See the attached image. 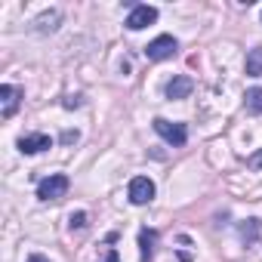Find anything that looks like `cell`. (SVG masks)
Wrapping results in <instances>:
<instances>
[{
  "mask_svg": "<svg viewBox=\"0 0 262 262\" xmlns=\"http://www.w3.org/2000/svg\"><path fill=\"white\" fill-rule=\"evenodd\" d=\"M176 50H179V43H176L170 34H161V37H155V40L145 47V56H148L151 62H164V59H173Z\"/></svg>",
  "mask_w": 262,
  "mask_h": 262,
  "instance_id": "obj_1",
  "label": "cell"
},
{
  "mask_svg": "<svg viewBox=\"0 0 262 262\" xmlns=\"http://www.w3.org/2000/svg\"><path fill=\"white\" fill-rule=\"evenodd\" d=\"M68 176H62V173H53L50 179H43L40 185H37V198L40 201H59L65 191H68Z\"/></svg>",
  "mask_w": 262,
  "mask_h": 262,
  "instance_id": "obj_2",
  "label": "cell"
},
{
  "mask_svg": "<svg viewBox=\"0 0 262 262\" xmlns=\"http://www.w3.org/2000/svg\"><path fill=\"white\" fill-rule=\"evenodd\" d=\"M155 129L170 142V145H185V139H188V129H185V123H173V120H164V117H155Z\"/></svg>",
  "mask_w": 262,
  "mask_h": 262,
  "instance_id": "obj_3",
  "label": "cell"
},
{
  "mask_svg": "<svg viewBox=\"0 0 262 262\" xmlns=\"http://www.w3.org/2000/svg\"><path fill=\"white\" fill-rule=\"evenodd\" d=\"M129 201H133L136 207L151 204V201H155V182H151L148 176H136L133 182H129Z\"/></svg>",
  "mask_w": 262,
  "mask_h": 262,
  "instance_id": "obj_4",
  "label": "cell"
},
{
  "mask_svg": "<svg viewBox=\"0 0 262 262\" xmlns=\"http://www.w3.org/2000/svg\"><path fill=\"white\" fill-rule=\"evenodd\" d=\"M151 22H158V10H155V7H145V4L133 7V13L126 16V28H129V31H142V28H148Z\"/></svg>",
  "mask_w": 262,
  "mask_h": 262,
  "instance_id": "obj_5",
  "label": "cell"
},
{
  "mask_svg": "<svg viewBox=\"0 0 262 262\" xmlns=\"http://www.w3.org/2000/svg\"><path fill=\"white\" fill-rule=\"evenodd\" d=\"M47 148H53V139L47 133H34V136L19 139V151H25V155H37V151H47Z\"/></svg>",
  "mask_w": 262,
  "mask_h": 262,
  "instance_id": "obj_6",
  "label": "cell"
},
{
  "mask_svg": "<svg viewBox=\"0 0 262 262\" xmlns=\"http://www.w3.org/2000/svg\"><path fill=\"white\" fill-rule=\"evenodd\" d=\"M19 90L16 86H10V83H4V86H0V102H4V108H0V114H4L7 120L16 114V108H19Z\"/></svg>",
  "mask_w": 262,
  "mask_h": 262,
  "instance_id": "obj_7",
  "label": "cell"
},
{
  "mask_svg": "<svg viewBox=\"0 0 262 262\" xmlns=\"http://www.w3.org/2000/svg\"><path fill=\"white\" fill-rule=\"evenodd\" d=\"M191 90H194V80L185 77V74H179V77H173V80L167 83V96H170V99H188Z\"/></svg>",
  "mask_w": 262,
  "mask_h": 262,
  "instance_id": "obj_8",
  "label": "cell"
},
{
  "mask_svg": "<svg viewBox=\"0 0 262 262\" xmlns=\"http://www.w3.org/2000/svg\"><path fill=\"white\" fill-rule=\"evenodd\" d=\"M155 247H158V231H155V228H142V231H139V250H142V262H151V256H155Z\"/></svg>",
  "mask_w": 262,
  "mask_h": 262,
  "instance_id": "obj_9",
  "label": "cell"
},
{
  "mask_svg": "<svg viewBox=\"0 0 262 262\" xmlns=\"http://www.w3.org/2000/svg\"><path fill=\"white\" fill-rule=\"evenodd\" d=\"M259 234H262V219H247V222H241V241H244L247 247L256 244Z\"/></svg>",
  "mask_w": 262,
  "mask_h": 262,
  "instance_id": "obj_10",
  "label": "cell"
},
{
  "mask_svg": "<svg viewBox=\"0 0 262 262\" xmlns=\"http://www.w3.org/2000/svg\"><path fill=\"white\" fill-rule=\"evenodd\" d=\"M247 74L250 77H262V47H253L247 53Z\"/></svg>",
  "mask_w": 262,
  "mask_h": 262,
  "instance_id": "obj_11",
  "label": "cell"
},
{
  "mask_svg": "<svg viewBox=\"0 0 262 262\" xmlns=\"http://www.w3.org/2000/svg\"><path fill=\"white\" fill-rule=\"evenodd\" d=\"M244 105H247V111H250V114H262V86H253V90H247V96H244Z\"/></svg>",
  "mask_w": 262,
  "mask_h": 262,
  "instance_id": "obj_12",
  "label": "cell"
},
{
  "mask_svg": "<svg viewBox=\"0 0 262 262\" xmlns=\"http://www.w3.org/2000/svg\"><path fill=\"white\" fill-rule=\"evenodd\" d=\"M86 225V213H71V228H83Z\"/></svg>",
  "mask_w": 262,
  "mask_h": 262,
  "instance_id": "obj_13",
  "label": "cell"
},
{
  "mask_svg": "<svg viewBox=\"0 0 262 262\" xmlns=\"http://www.w3.org/2000/svg\"><path fill=\"white\" fill-rule=\"evenodd\" d=\"M99 262H120V256H117V250H114V247H105V256H102Z\"/></svg>",
  "mask_w": 262,
  "mask_h": 262,
  "instance_id": "obj_14",
  "label": "cell"
},
{
  "mask_svg": "<svg viewBox=\"0 0 262 262\" xmlns=\"http://www.w3.org/2000/svg\"><path fill=\"white\" fill-rule=\"evenodd\" d=\"M62 142H65V145H71V142H77V133H71V129H65V133H62Z\"/></svg>",
  "mask_w": 262,
  "mask_h": 262,
  "instance_id": "obj_15",
  "label": "cell"
},
{
  "mask_svg": "<svg viewBox=\"0 0 262 262\" xmlns=\"http://www.w3.org/2000/svg\"><path fill=\"white\" fill-rule=\"evenodd\" d=\"M250 167H253V170H256V167H262V151H259V155H253V158H250Z\"/></svg>",
  "mask_w": 262,
  "mask_h": 262,
  "instance_id": "obj_16",
  "label": "cell"
},
{
  "mask_svg": "<svg viewBox=\"0 0 262 262\" xmlns=\"http://www.w3.org/2000/svg\"><path fill=\"white\" fill-rule=\"evenodd\" d=\"M28 262H47V259H43V256H31Z\"/></svg>",
  "mask_w": 262,
  "mask_h": 262,
  "instance_id": "obj_17",
  "label": "cell"
}]
</instances>
